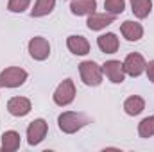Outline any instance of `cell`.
<instances>
[{"instance_id": "1", "label": "cell", "mask_w": 154, "mask_h": 152, "mask_svg": "<svg viewBox=\"0 0 154 152\" xmlns=\"http://www.w3.org/2000/svg\"><path fill=\"white\" fill-rule=\"evenodd\" d=\"M91 120L84 113H75V111H65L57 116V125L65 134H74L84 125H88Z\"/></svg>"}, {"instance_id": "2", "label": "cell", "mask_w": 154, "mask_h": 152, "mask_svg": "<svg viewBox=\"0 0 154 152\" xmlns=\"http://www.w3.org/2000/svg\"><path fill=\"white\" fill-rule=\"evenodd\" d=\"M79 74L86 86H99L102 82V66H99L95 61H82L79 65Z\"/></svg>"}, {"instance_id": "3", "label": "cell", "mask_w": 154, "mask_h": 152, "mask_svg": "<svg viewBox=\"0 0 154 152\" xmlns=\"http://www.w3.org/2000/svg\"><path fill=\"white\" fill-rule=\"evenodd\" d=\"M27 81V72L18 66H9L0 72V86L2 88H18Z\"/></svg>"}, {"instance_id": "4", "label": "cell", "mask_w": 154, "mask_h": 152, "mask_svg": "<svg viewBox=\"0 0 154 152\" xmlns=\"http://www.w3.org/2000/svg\"><path fill=\"white\" fill-rule=\"evenodd\" d=\"M52 99H54V104H57V106H61V108L72 104L74 99H75V84H74V81H72V79H65V81L56 88Z\"/></svg>"}, {"instance_id": "5", "label": "cell", "mask_w": 154, "mask_h": 152, "mask_svg": "<svg viewBox=\"0 0 154 152\" xmlns=\"http://www.w3.org/2000/svg\"><path fill=\"white\" fill-rule=\"evenodd\" d=\"M47 131H48V123L43 120V118H36L29 123L27 127V143L29 145H38L45 140L47 136Z\"/></svg>"}, {"instance_id": "6", "label": "cell", "mask_w": 154, "mask_h": 152, "mask_svg": "<svg viewBox=\"0 0 154 152\" xmlns=\"http://www.w3.org/2000/svg\"><path fill=\"white\" fill-rule=\"evenodd\" d=\"M124 72H125V75H131V77H138L142 75L143 72H145V66H147V63H145V59H143V56L142 54H138V52H133V54H129L125 59H124Z\"/></svg>"}, {"instance_id": "7", "label": "cell", "mask_w": 154, "mask_h": 152, "mask_svg": "<svg viewBox=\"0 0 154 152\" xmlns=\"http://www.w3.org/2000/svg\"><path fill=\"white\" fill-rule=\"evenodd\" d=\"M29 54L36 61H45L50 56V43L41 36H36L29 41Z\"/></svg>"}, {"instance_id": "8", "label": "cell", "mask_w": 154, "mask_h": 152, "mask_svg": "<svg viewBox=\"0 0 154 152\" xmlns=\"http://www.w3.org/2000/svg\"><path fill=\"white\" fill-rule=\"evenodd\" d=\"M102 74H106V77L115 82V84H122L125 81V72H124V65L116 59H109L102 65Z\"/></svg>"}, {"instance_id": "9", "label": "cell", "mask_w": 154, "mask_h": 152, "mask_svg": "<svg viewBox=\"0 0 154 152\" xmlns=\"http://www.w3.org/2000/svg\"><path fill=\"white\" fill-rule=\"evenodd\" d=\"M113 22H115V14H111V13H91V14H88L86 27L90 31H102L108 25H111Z\"/></svg>"}, {"instance_id": "10", "label": "cell", "mask_w": 154, "mask_h": 152, "mask_svg": "<svg viewBox=\"0 0 154 152\" xmlns=\"http://www.w3.org/2000/svg\"><path fill=\"white\" fill-rule=\"evenodd\" d=\"M31 109H32V104L25 97H13L7 102V111L13 116H25L31 113Z\"/></svg>"}, {"instance_id": "11", "label": "cell", "mask_w": 154, "mask_h": 152, "mask_svg": "<svg viewBox=\"0 0 154 152\" xmlns=\"http://www.w3.org/2000/svg\"><path fill=\"white\" fill-rule=\"evenodd\" d=\"M120 32H122V36L127 39V41H138V39H142V36H143V27L138 22L125 20L120 25Z\"/></svg>"}, {"instance_id": "12", "label": "cell", "mask_w": 154, "mask_h": 152, "mask_svg": "<svg viewBox=\"0 0 154 152\" xmlns=\"http://www.w3.org/2000/svg\"><path fill=\"white\" fill-rule=\"evenodd\" d=\"M66 47H68V50H70L72 54H75V56H86V54L90 52V43H88V39L84 38V36H77V34L68 36Z\"/></svg>"}, {"instance_id": "13", "label": "cell", "mask_w": 154, "mask_h": 152, "mask_svg": "<svg viewBox=\"0 0 154 152\" xmlns=\"http://www.w3.org/2000/svg\"><path fill=\"white\" fill-rule=\"evenodd\" d=\"M95 9H97V0H72L70 4V11L75 16H88L95 13Z\"/></svg>"}, {"instance_id": "14", "label": "cell", "mask_w": 154, "mask_h": 152, "mask_svg": "<svg viewBox=\"0 0 154 152\" xmlns=\"http://www.w3.org/2000/svg\"><path fill=\"white\" fill-rule=\"evenodd\" d=\"M97 45H99V48L104 54H115L116 50H118V47H120V41L116 38V34L106 32V34H100L97 38Z\"/></svg>"}, {"instance_id": "15", "label": "cell", "mask_w": 154, "mask_h": 152, "mask_svg": "<svg viewBox=\"0 0 154 152\" xmlns=\"http://www.w3.org/2000/svg\"><path fill=\"white\" fill-rule=\"evenodd\" d=\"M143 109H145V100L142 97H138V95H133V97L125 99V102H124V111L129 116H136Z\"/></svg>"}, {"instance_id": "16", "label": "cell", "mask_w": 154, "mask_h": 152, "mask_svg": "<svg viewBox=\"0 0 154 152\" xmlns=\"http://www.w3.org/2000/svg\"><path fill=\"white\" fill-rule=\"evenodd\" d=\"M20 149V134L16 131H5L2 134V150L14 152Z\"/></svg>"}, {"instance_id": "17", "label": "cell", "mask_w": 154, "mask_h": 152, "mask_svg": "<svg viewBox=\"0 0 154 152\" xmlns=\"http://www.w3.org/2000/svg\"><path fill=\"white\" fill-rule=\"evenodd\" d=\"M56 7V0H36L32 11H31V16L32 18H41V16H47L54 11Z\"/></svg>"}, {"instance_id": "18", "label": "cell", "mask_w": 154, "mask_h": 152, "mask_svg": "<svg viewBox=\"0 0 154 152\" xmlns=\"http://www.w3.org/2000/svg\"><path fill=\"white\" fill-rule=\"evenodd\" d=\"M131 9L136 18H147L152 11V2L151 0H131Z\"/></svg>"}, {"instance_id": "19", "label": "cell", "mask_w": 154, "mask_h": 152, "mask_svg": "<svg viewBox=\"0 0 154 152\" xmlns=\"http://www.w3.org/2000/svg\"><path fill=\"white\" fill-rule=\"evenodd\" d=\"M138 134H140V138H151V136H154V114L143 118L138 123Z\"/></svg>"}, {"instance_id": "20", "label": "cell", "mask_w": 154, "mask_h": 152, "mask_svg": "<svg viewBox=\"0 0 154 152\" xmlns=\"http://www.w3.org/2000/svg\"><path fill=\"white\" fill-rule=\"evenodd\" d=\"M104 9L106 13H111V14H122L124 9H125V0H104Z\"/></svg>"}, {"instance_id": "21", "label": "cell", "mask_w": 154, "mask_h": 152, "mask_svg": "<svg viewBox=\"0 0 154 152\" xmlns=\"http://www.w3.org/2000/svg\"><path fill=\"white\" fill-rule=\"evenodd\" d=\"M29 4H31V0H9L7 9L11 13H23L29 7Z\"/></svg>"}, {"instance_id": "22", "label": "cell", "mask_w": 154, "mask_h": 152, "mask_svg": "<svg viewBox=\"0 0 154 152\" xmlns=\"http://www.w3.org/2000/svg\"><path fill=\"white\" fill-rule=\"evenodd\" d=\"M145 72H147L149 81H151V82H154V59L147 63V66H145Z\"/></svg>"}]
</instances>
